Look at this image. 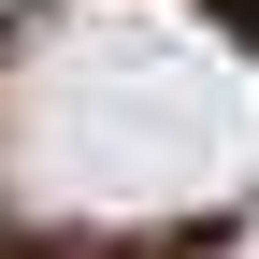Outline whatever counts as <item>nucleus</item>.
I'll list each match as a JSON object with an SVG mask.
<instances>
[{"instance_id": "nucleus-1", "label": "nucleus", "mask_w": 259, "mask_h": 259, "mask_svg": "<svg viewBox=\"0 0 259 259\" xmlns=\"http://www.w3.org/2000/svg\"><path fill=\"white\" fill-rule=\"evenodd\" d=\"M0 173L29 202H202L259 173V87L173 0H87L15 72Z\"/></svg>"}]
</instances>
